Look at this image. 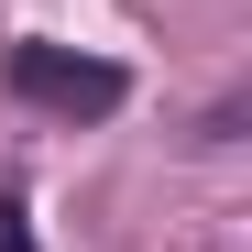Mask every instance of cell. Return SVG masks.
Listing matches in <instances>:
<instances>
[{"label":"cell","instance_id":"1","mask_svg":"<svg viewBox=\"0 0 252 252\" xmlns=\"http://www.w3.org/2000/svg\"><path fill=\"white\" fill-rule=\"evenodd\" d=\"M11 88L33 99V110H121V66H99V55H66V44H11Z\"/></svg>","mask_w":252,"mask_h":252},{"label":"cell","instance_id":"2","mask_svg":"<svg viewBox=\"0 0 252 252\" xmlns=\"http://www.w3.org/2000/svg\"><path fill=\"white\" fill-rule=\"evenodd\" d=\"M0 252H44V241H33V220H22V197H0Z\"/></svg>","mask_w":252,"mask_h":252}]
</instances>
